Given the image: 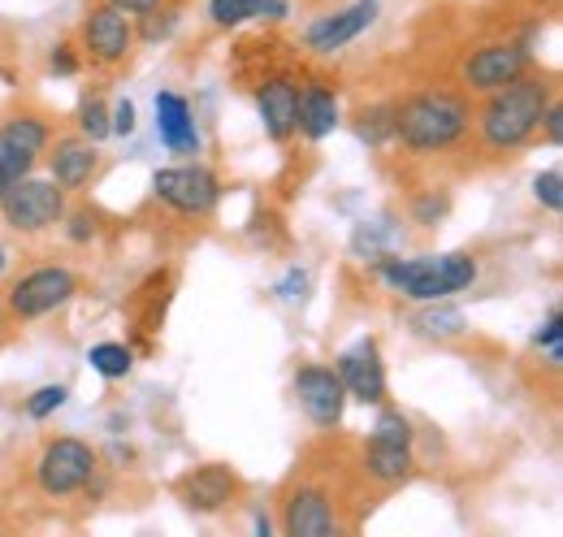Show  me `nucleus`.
<instances>
[{
  "label": "nucleus",
  "mask_w": 563,
  "mask_h": 537,
  "mask_svg": "<svg viewBox=\"0 0 563 537\" xmlns=\"http://www.w3.org/2000/svg\"><path fill=\"white\" fill-rule=\"evenodd\" d=\"M551 96H555V83H551L547 74H533V69H529L525 78H516V83L490 91L486 105H482V113L473 118L482 143H486L490 152H498V156L520 152V147L538 134L542 109L551 105Z\"/></svg>",
  "instance_id": "1"
},
{
  "label": "nucleus",
  "mask_w": 563,
  "mask_h": 537,
  "mask_svg": "<svg viewBox=\"0 0 563 537\" xmlns=\"http://www.w3.org/2000/svg\"><path fill=\"white\" fill-rule=\"evenodd\" d=\"M468 131H473V105L464 91L429 87L395 105V139L417 156L446 152Z\"/></svg>",
  "instance_id": "2"
},
{
  "label": "nucleus",
  "mask_w": 563,
  "mask_h": 537,
  "mask_svg": "<svg viewBox=\"0 0 563 537\" xmlns=\"http://www.w3.org/2000/svg\"><path fill=\"white\" fill-rule=\"evenodd\" d=\"M373 273L395 295H404L412 304H433V299H451L477 282V256H468V252H438V256H412V261L382 256V261H373Z\"/></svg>",
  "instance_id": "3"
},
{
  "label": "nucleus",
  "mask_w": 563,
  "mask_h": 537,
  "mask_svg": "<svg viewBox=\"0 0 563 537\" xmlns=\"http://www.w3.org/2000/svg\"><path fill=\"white\" fill-rule=\"evenodd\" d=\"M74 295H78V277L70 265H40L22 277H13L9 295H4V313L22 326L31 321H44L53 317L57 308H66Z\"/></svg>",
  "instance_id": "4"
},
{
  "label": "nucleus",
  "mask_w": 563,
  "mask_h": 537,
  "mask_svg": "<svg viewBox=\"0 0 563 537\" xmlns=\"http://www.w3.org/2000/svg\"><path fill=\"white\" fill-rule=\"evenodd\" d=\"M0 217L9 230L18 234H44L53 226H62L66 217V191L53 178H18L0 191Z\"/></svg>",
  "instance_id": "5"
},
{
  "label": "nucleus",
  "mask_w": 563,
  "mask_h": 537,
  "mask_svg": "<svg viewBox=\"0 0 563 537\" xmlns=\"http://www.w3.org/2000/svg\"><path fill=\"white\" fill-rule=\"evenodd\" d=\"M100 472V456L82 438H53L35 460V485L44 498H74Z\"/></svg>",
  "instance_id": "6"
},
{
  "label": "nucleus",
  "mask_w": 563,
  "mask_h": 537,
  "mask_svg": "<svg viewBox=\"0 0 563 537\" xmlns=\"http://www.w3.org/2000/svg\"><path fill=\"white\" fill-rule=\"evenodd\" d=\"M135 40H140V35H135V18L122 13V9H113V4H104V0L91 4L87 18H82V26H78V48H82V57L104 69L126 66V57L135 53Z\"/></svg>",
  "instance_id": "7"
},
{
  "label": "nucleus",
  "mask_w": 563,
  "mask_h": 537,
  "mask_svg": "<svg viewBox=\"0 0 563 537\" xmlns=\"http://www.w3.org/2000/svg\"><path fill=\"white\" fill-rule=\"evenodd\" d=\"M152 196L183 217H209L221 204V178L209 165H169L152 174Z\"/></svg>",
  "instance_id": "8"
},
{
  "label": "nucleus",
  "mask_w": 563,
  "mask_h": 537,
  "mask_svg": "<svg viewBox=\"0 0 563 537\" xmlns=\"http://www.w3.org/2000/svg\"><path fill=\"white\" fill-rule=\"evenodd\" d=\"M48 143H53L48 118H40V113H13V118H4L0 122V183L9 187L18 178H26L40 165V156L48 152Z\"/></svg>",
  "instance_id": "9"
},
{
  "label": "nucleus",
  "mask_w": 563,
  "mask_h": 537,
  "mask_svg": "<svg viewBox=\"0 0 563 537\" xmlns=\"http://www.w3.org/2000/svg\"><path fill=\"white\" fill-rule=\"evenodd\" d=\"M282 534L286 537H334L339 534V507L325 485L317 481H290L282 494Z\"/></svg>",
  "instance_id": "10"
},
{
  "label": "nucleus",
  "mask_w": 563,
  "mask_h": 537,
  "mask_svg": "<svg viewBox=\"0 0 563 537\" xmlns=\"http://www.w3.org/2000/svg\"><path fill=\"white\" fill-rule=\"evenodd\" d=\"M529 69H533V57H529L525 44H486V48H473V53L464 57L460 83H464V91H473V96H490L498 87L525 78Z\"/></svg>",
  "instance_id": "11"
},
{
  "label": "nucleus",
  "mask_w": 563,
  "mask_h": 537,
  "mask_svg": "<svg viewBox=\"0 0 563 537\" xmlns=\"http://www.w3.org/2000/svg\"><path fill=\"white\" fill-rule=\"evenodd\" d=\"M295 399H299L303 416L317 429H339L343 425L347 391H343V377L334 369H325V364H299L295 369Z\"/></svg>",
  "instance_id": "12"
},
{
  "label": "nucleus",
  "mask_w": 563,
  "mask_h": 537,
  "mask_svg": "<svg viewBox=\"0 0 563 537\" xmlns=\"http://www.w3.org/2000/svg\"><path fill=\"white\" fill-rule=\"evenodd\" d=\"M334 373L343 377L347 403H364V407L386 403V364H382L377 338H355L352 347L334 360Z\"/></svg>",
  "instance_id": "13"
},
{
  "label": "nucleus",
  "mask_w": 563,
  "mask_h": 537,
  "mask_svg": "<svg viewBox=\"0 0 563 537\" xmlns=\"http://www.w3.org/2000/svg\"><path fill=\"white\" fill-rule=\"evenodd\" d=\"M239 490H243V481H239V472L230 469V464H200V469H191L178 481V498L196 516L225 512L239 498Z\"/></svg>",
  "instance_id": "14"
},
{
  "label": "nucleus",
  "mask_w": 563,
  "mask_h": 537,
  "mask_svg": "<svg viewBox=\"0 0 563 537\" xmlns=\"http://www.w3.org/2000/svg\"><path fill=\"white\" fill-rule=\"evenodd\" d=\"M373 22H377V0H355V4L339 9V13L317 18V22L303 31V44H308L317 57H334L339 48H347L352 40H360Z\"/></svg>",
  "instance_id": "15"
},
{
  "label": "nucleus",
  "mask_w": 563,
  "mask_h": 537,
  "mask_svg": "<svg viewBox=\"0 0 563 537\" xmlns=\"http://www.w3.org/2000/svg\"><path fill=\"white\" fill-rule=\"evenodd\" d=\"M256 113L261 127L274 143H286L290 134H299V83L290 74H269L256 83Z\"/></svg>",
  "instance_id": "16"
},
{
  "label": "nucleus",
  "mask_w": 563,
  "mask_h": 537,
  "mask_svg": "<svg viewBox=\"0 0 563 537\" xmlns=\"http://www.w3.org/2000/svg\"><path fill=\"white\" fill-rule=\"evenodd\" d=\"M169 295H174V273H169V268L147 273L140 286L131 291V299H126V321H131V330L143 338V347H147V338L161 335L165 313H169Z\"/></svg>",
  "instance_id": "17"
},
{
  "label": "nucleus",
  "mask_w": 563,
  "mask_h": 537,
  "mask_svg": "<svg viewBox=\"0 0 563 537\" xmlns=\"http://www.w3.org/2000/svg\"><path fill=\"white\" fill-rule=\"evenodd\" d=\"M96 169H100V152H96L91 139L70 134V139L48 143V174H53V183H57L62 191L87 187V183L96 178Z\"/></svg>",
  "instance_id": "18"
},
{
  "label": "nucleus",
  "mask_w": 563,
  "mask_h": 537,
  "mask_svg": "<svg viewBox=\"0 0 563 537\" xmlns=\"http://www.w3.org/2000/svg\"><path fill=\"white\" fill-rule=\"evenodd\" d=\"M343 127V105H339V91L321 78H308L299 83V134L321 143Z\"/></svg>",
  "instance_id": "19"
},
{
  "label": "nucleus",
  "mask_w": 563,
  "mask_h": 537,
  "mask_svg": "<svg viewBox=\"0 0 563 537\" xmlns=\"http://www.w3.org/2000/svg\"><path fill=\"white\" fill-rule=\"evenodd\" d=\"M156 134L174 156H196L200 152V131H196L191 105L178 91H156Z\"/></svg>",
  "instance_id": "20"
},
{
  "label": "nucleus",
  "mask_w": 563,
  "mask_h": 537,
  "mask_svg": "<svg viewBox=\"0 0 563 537\" xmlns=\"http://www.w3.org/2000/svg\"><path fill=\"white\" fill-rule=\"evenodd\" d=\"M360 469H364V476H368L373 485L395 490V485H404V481L412 476L417 460H412V447H408V442H386V438H373V434H368L364 456H360Z\"/></svg>",
  "instance_id": "21"
},
{
  "label": "nucleus",
  "mask_w": 563,
  "mask_h": 537,
  "mask_svg": "<svg viewBox=\"0 0 563 537\" xmlns=\"http://www.w3.org/2000/svg\"><path fill=\"white\" fill-rule=\"evenodd\" d=\"M412 326H417V335L438 338V342L468 335V317H464L460 308H451L446 299H433V304H421V313L412 317Z\"/></svg>",
  "instance_id": "22"
},
{
  "label": "nucleus",
  "mask_w": 563,
  "mask_h": 537,
  "mask_svg": "<svg viewBox=\"0 0 563 537\" xmlns=\"http://www.w3.org/2000/svg\"><path fill=\"white\" fill-rule=\"evenodd\" d=\"M87 364H91L104 382H122V377H131V369H135V351H131L126 342H96V347L87 351Z\"/></svg>",
  "instance_id": "23"
},
{
  "label": "nucleus",
  "mask_w": 563,
  "mask_h": 537,
  "mask_svg": "<svg viewBox=\"0 0 563 537\" xmlns=\"http://www.w3.org/2000/svg\"><path fill=\"white\" fill-rule=\"evenodd\" d=\"M355 134H360V143H368V147L390 143V139H395V100L360 109V113H355Z\"/></svg>",
  "instance_id": "24"
},
{
  "label": "nucleus",
  "mask_w": 563,
  "mask_h": 537,
  "mask_svg": "<svg viewBox=\"0 0 563 537\" xmlns=\"http://www.w3.org/2000/svg\"><path fill=\"white\" fill-rule=\"evenodd\" d=\"M390 239H395V230H386V221H360L352 234V252L364 261H382Z\"/></svg>",
  "instance_id": "25"
},
{
  "label": "nucleus",
  "mask_w": 563,
  "mask_h": 537,
  "mask_svg": "<svg viewBox=\"0 0 563 537\" xmlns=\"http://www.w3.org/2000/svg\"><path fill=\"white\" fill-rule=\"evenodd\" d=\"M78 134H82V139H91V143H104V139L113 134L104 96H87V100L78 105Z\"/></svg>",
  "instance_id": "26"
},
{
  "label": "nucleus",
  "mask_w": 563,
  "mask_h": 537,
  "mask_svg": "<svg viewBox=\"0 0 563 537\" xmlns=\"http://www.w3.org/2000/svg\"><path fill=\"white\" fill-rule=\"evenodd\" d=\"M261 9V0H209V22L221 31H234L243 22H252Z\"/></svg>",
  "instance_id": "27"
},
{
  "label": "nucleus",
  "mask_w": 563,
  "mask_h": 537,
  "mask_svg": "<svg viewBox=\"0 0 563 537\" xmlns=\"http://www.w3.org/2000/svg\"><path fill=\"white\" fill-rule=\"evenodd\" d=\"M373 438H386V442H417V434H412V420L399 412V407H382L377 412V420H373Z\"/></svg>",
  "instance_id": "28"
},
{
  "label": "nucleus",
  "mask_w": 563,
  "mask_h": 537,
  "mask_svg": "<svg viewBox=\"0 0 563 537\" xmlns=\"http://www.w3.org/2000/svg\"><path fill=\"white\" fill-rule=\"evenodd\" d=\"M560 342H563V313L560 308H551V313H547V321L533 330V347L551 355V369H560V360H563Z\"/></svg>",
  "instance_id": "29"
},
{
  "label": "nucleus",
  "mask_w": 563,
  "mask_h": 537,
  "mask_svg": "<svg viewBox=\"0 0 563 537\" xmlns=\"http://www.w3.org/2000/svg\"><path fill=\"white\" fill-rule=\"evenodd\" d=\"M66 399H70V386H62V382H57V386H40V391L26 399V416H31V420H48L53 412L66 407Z\"/></svg>",
  "instance_id": "30"
},
{
  "label": "nucleus",
  "mask_w": 563,
  "mask_h": 537,
  "mask_svg": "<svg viewBox=\"0 0 563 537\" xmlns=\"http://www.w3.org/2000/svg\"><path fill=\"white\" fill-rule=\"evenodd\" d=\"M533 200L542 204V208H551V212H560V208H563V174H560V165H551V169H542V174L533 178Z\"/></svg>",
  "instance_id": "31"
},
{
  "label": "nucleus",
  "mask_w": 563,
  "mask_h": 537,
  "mask_svg": "<svg viewBox=\"0 0 563 537\" xmlns=\"http://www.w3.org/2000/svg\"><path fill=\"white\" fill-rule=\"evenodd\" d=\"M446 208H451V196H438V191H429V196H417V200H412V217H417V226L433 230V226L446 217Z\"/></svg>",
  "instance_id": "32"
},
{
  "label": "nucleus",
  "mask_w": 563,
  "mask_h": 537,
  "mask_svg": "<svg viewBox=\"0 0 563 537\" xmlns=\"http://www.w3.org/2000/svg\"><path fill=\"white\" fill-rule=\"evenodd\" d=\"M308 295V273L295 265V268H286V277L278 282V299L282 304H299Z\"/></svg>",
  "instance_id": "33"
},
{
  "label": "nucleus",
  "mask_w": 563,
  "mask_h": 537,
  "mask_svg": "<svg viewBox=\"0 0 563 537\" xmlns=\"http://www.w3.org/2000/svg\"><path fill=\"white\" fill-rule=\"evenodd\" d=\"M62 221L70 226V230H66L70 243H91V239H96V217H91V212H70V208H66Z\"/></svg>",
  "instance_id": "34"
},
{
  "label": "nucleus",
  "mask_w": 563,
  "mask_h": 537,
  "mask_svg": "<svg viewBox=\"0 0 563 537\" xmlns=\"http://www.w3.org/2000/svg\"><path fill=\"white\" fill-rule=\"evenodd\" d=\"M538 131L547 134V143H551V147H560V139H563V109H560V96H551V105L542 109V122H538Z\"/></svg>",
  "instance_id": "35"
},
{
  "label": "nucleus",
  "mask_w": 563,
  "mask_h": 537,
  "mask_svg": "<svg viewBox=\"0 0 563 537\" xmlns=\"http://www.w3.org/2000/svg\"><path fill=\"white\" fill-rule=\"evenodd\" d=\"M48 69H53V74H62V78L78 74V69H82L78 48H74V44H57V48H53V57H48Z\"/></svg>",
  "instance_id": "36"
},
{
  "label": "nucleus",
  "mask_w": 563,
  "mask_h": 537,
  "mask_svg": "<svg viewBox=\"0 0 563 537\" xmlns=\"http://www.w3.org/2000/svg\"><path fill=\"white\" fill-rule=\"evenodd\" d=\"M109 122H113V134H135V105L122 100L118 109H109Z\"/></svg>",
  "instance_id": "37"
},
{
  "label": "nucleus",
  "mask_w": 563,
  "mask_h": 537,
  "mask_svg": "<svg viewBox=\"0 0 563 537\" xmlns=\"http://www.w3.org/2000/svg\"><path fill=\"white\" fill-rule=\"evenodd\" d=\"M104 4H113V9H122V13H131V18H143V13L161 9L165 0H104Z\"/></svg>",
  "instance_id": "38"
},
{
  "label": "nucleus",
  "mask_w": 563,
  "mask_h": 537,
  "mask_svg": "<svg viewBox=\"0 0 563 537\" xmlns=\"http://www.w3.org/2000/svg\"><path fill=\"white\" fill-rule=\"evenodd\" d=\"M256 18H265V22H282V18H290V4H286V0H261Z\"/></svg>",
  "instance_id": "39"
},
{
  "label": "nucleus",
  "mask_w": 563,
  "mask_h": 537,
  "mask_svg": "<svg viewBox=\"0 0 563 537\" xmlns=\"http://www.w3.org/2000/svg\"><path fill=\"white\" fill-rule=\"evenodd\" d=\"M4 268H9V248L0 243V273H4Z\"/></svg>",
  "instance_id": "40"
},
{
  "label": "nucleus",
  "mask_w": 563,
  "mask_h": 537,
  "mask_svg": "<svg viewBox=\"0 0 563 537\" xmlns=\"http://www.w3.org/2000/svg\"><path fill=\"white\" fill-rule=\"evenodd\" d=\"M0 338H4V304H0Z\"/></svg>",
  "instance_id": "41"
},
{
  "label": "nucleus",
  "mask_w": 563,
  "mask_h": 537,
  "mask_svg": "<svg viewBox=\"0 0 563 537\" xmlns=\"http://www.w3.org/2000/svg\"><path fill=\"white\" fill-rule=\"evenodd\" d=\"M547 4H560V0H547Z\"/></svg>",
  "instance_id": "42"
},
{
  "label": "nucleus",
  "mask_w": 563,
  "mask_h": 537,
  "mask_svg": "<svg viewBox=\"0 0 563 537\" xmlns=\"http://www.w3.org/2000/svg\"><path fill=\"white\" fill-rule=\"evenodd\" d=\"M0 191H4V183H0Z\"/></svg>",
  "instance_id": "43"
}]
</instances>
